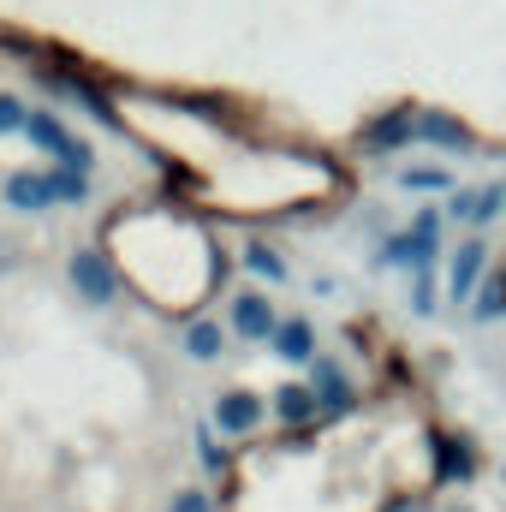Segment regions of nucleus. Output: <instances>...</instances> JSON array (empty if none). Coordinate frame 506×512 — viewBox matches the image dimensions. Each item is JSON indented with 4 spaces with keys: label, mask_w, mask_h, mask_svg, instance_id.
<instances>
[{
    "label": "nucleus",
    "mask_w": 506,
    "mask_h": 512,
    "mask_svg": "<svg viewBox=\"0 0 506 512\" xmlns=\"http://www.w3.org/2000/svg\"><path fill=\"white\" fill-rule=\"evenodd\" d=\"M477 471H483V453H477V441H471L465 429H435V435H429V477H435L441 489L471 483Z\"/></svg>",
    "instance_id": "obj_1"
},
{
    "label": "nucleus",
    "mask_w": 506,
    "mask_h": 512,
    "mask_svg": "<svg viewBox=\"0 0 506 512\" xmlns=\"http://www.w3.org/2000/svg\"><path fill=\"white\" fill-rule=\"evenodd\" d=\"M489 268H495V262H489L483 233L459 239V251L447 256V298H453V304H471V292L483 286V274H489Z\"/></svg>",
    "instance_id": "obj_2"
},
{
    "label": "nucleus",
    "mask_w": 506,
    "mask_h": 512,
    "mask_svg": "<svg viewBox=\"0 0 506 512\" xmlns=\"http://www.w3.org/2000/svg\"><path fill=\"white\" fill-rule=\"evenodd\" d=\"M66 274H72V286H78V298L84 304H114V292H120V274H114V262L102 251H72V262H66Z\"/></svg>",
    "instance_id": "obj_3"
},
{
    "label": "nucleus",
    "mask_w": 506,
    "mask_h": 512,
    "mask_svg": "<svg viewBox=\"0 0 506 512\" xmlns=\"http://www.w3.org/2000/svg\"><path fill=\"white\" fill-rule=\"evenodd\" d=\"M435 256H441V233H423V227H405V233H387L381 239V268H435Z\"/></svg>",
    "instance_id": "obj_4"
},
{
    "label": "nucleus",
    "mask_w": 506,
    "mask_h": 512,
    "mask_svg": "<svg viewBox=\"0 0 506 512\" xmlns=\"http://www.w3.org/2000/svg\"><path fill=\"white\" fill-rule=\"evenodd\" d=\"M447 215L459 221V227H471V233H483L495 215H506V197L501 185H459V191H447Z\"/></svg>",
    "instance_id": "obj_5"
},
{
    "label": "nucleus",
    "mask_w": 506,
    "mask_h": 512,
    "mask_svg": "<svg viewBox=\"0 0 506 512\" xmlns=\"http://www.w3.org/2000/svg\"><path fill=\"white\" fill-rule=\"evenodd\" d=\"M417 143L447 149V155H471L477 131L465 126V120H453V114H441V108H417Z\"/></svg>",
    "instance_id": "obj_6"
},
{
    "label": "nucleus",
    "mask_w": 506,
    "mask_h": 512,
    "mask_svg": "<svg viewBox=\"0 0 506 512\" xmlns=\"http://www.w3.org/2000/svg\"><path fill=\"white\" fill-rule=\"evenodd\" d=\"M310 387H316V399H322V411H328V417H346V411L358 405L352 376H346L340 364H328V358H316V364H310Z\"/></svg>",
    "instance_id": "obj_7"
},
{
    "label": "nucleus",
    "mask_w": 506,
    "mask_h": 512,
    "mask_svg": "<svg viewBox=\"0 0 506 512\" xmlns=\"http://www.w3.org/2000/svg\"><path fill=\"white\" fill-rule=\"evenodd\" d=\"M405 143H417V108H387L376 114L370 126H364V149H405Z\"/></svg>",
    "instance_id": "obj_8"
},
{
    "label": "nucleus",
    "mask_w": 506,
    "mask_h": 512,
    "mask_svg": "<svg viewBox=\"0 0 506 512\" xmlns=\"http://www.w3.org/2000/svg\"><path fill=\"white\" fill-rule=\"evenodd\" d=\"M274 328H280V316H274V304L262 292H239L233 298V334L239 340H274Z\"/></svg>",
    "instance_id": "obj_9"
},
{
    "label": "nucleus",
    "mask_w": 506,
    "mask_h": 512,
    "mask_svg": "<svg viewBox=\"0 0 506 512\" xmlns=\"http://www.w3.org/2000/svg\"><path fill=\"white\" fill-rule=\"evenodd\" d=\"M215 423H221V435H251L256 423H262V399L245 393V387L221 393V399H215Z\"/></svg>",
    "instance_id": "obj_10"
},
{
    "label": "nucleus",
    "mask_w": 506,
    "mask_h": 512,
    "mask_svg": "<svg viewBox=\"0 0 506 512\" xmlns=\"http://www.w3.org/2000/svg\"><path fill=\"white\" fill-rule=\"evenodd\" d=\"M274 417L286 423V429H304V423H316L322 417V399H316V387L310 382H286L274 393Z\"/></svg>",
    "instance_id": "obj_11"
},
{
    "label": "nucleus",
    "mask_w": 506,
    "mask_h": 512,
    "mask_svg": "<svg viewBox=\"0 0 506 512\" xmlns=\"http://www.w3.org/2000/svg\"><path fill=\"white\" fill-rule=\"evenodd\" d=\"M0 191H6V209H18V215H36V209L54 203V179L48 173H12Z\"/></svg>",
    "instance_id": "obj_12"
},
{
    "label": "nucleus",
    "mask_w": 506,
    "mask_h": 512,
    "mask_svg": "<svg viewBox=\"0 0 506 512\" xmlns=\"http://www.w3.org/2000/svg\"><path fill=\"white\" fill-rule=\"evenodd\" d=\"M268 346H274V358H286V364H316V328H310L304 316H292V322H280Z\"/></svg>",
    "instance_id": "obj_13"
},
{
    "label": "nucleus",
    "mask_w": 506,
    "mask_h": 512,
    "mask_svg": "<svg viewBox=\"0 0 506 512\" xmlns=\"http://www.w3.org/2000/svg\"><path fill=\"white\" fill-rule=\"evenodd\" d=\"M501 316H506V274L489 268L483 286L471 292V322H501Z\"/></svg>",
    "instance_id": "obj_14"
},
{
    "label": "nucleus",
    "mask_w": 506,
    "mask_h": 512,
    "mask_svg": "<svg viewBox=\"0 0 506 512\" xmlns=\"http://www.w3.org/2000/svg\"><path fill=\"white\" fill-rule=\"evenodd\" d=\"M24 137H30V143H42V149H54L60 161H66V155L78 149V143L66 137V126H60L54 114H30V120H24Z\"/></svg>",
    "instance_id": "obj_15"
},
{
    "label": "nucleus",
    "mask_w": 506,
    "mask_h": 512,
    "mask_svg": "<svg viewBox=\"0 0 506 512\" xmlns=\"http://www.w3.org/2000/svg\"><path fill=\"white\" fill-rule=\"evenodd\" d=\"M221 346H227L221 322H191V328H185V352H191L197 364H215V358H221Z\"/></svg>",
    "instance_id": "obj_16"
},
{
    "label": "nucleus",
    "mask_w": 506,
    "mask_h": 512,
    "mask_svg": "<svg viewBox=\"0 0 506 512\" xmlns=\"http://www.w3.org/2000/svg\"><path fill=\"white\" fill-rule=\"evenodd\" d=\"M245 268H251V274H262L268 286H280V280L292 274V268L280 262V251H274V245H262V239H251V245H245Z\"/></svg>",
    "instance_id": "obj_17"
},
{
    "label": "nucleus",
    "mask_w": 506,
    "mask_h": 512,
    "mask_svg": "<svg viewBox=\"0 0 506 512\" xmlns=\"http://www.w3.org/2000/svg\"><path fill=\"white\" fill-rule=\"evenodd\" d=\"M399 185H405V191H453V173H447V167H405Z\"/></svg>",
    "instance_id": "obj_18"
},
{
    "label": "nucleus",
    "mask_w": 506,
    "mask_h": 512,
    "mask_svg": "<svg viewBox=\"0 0 506 512\" xmlns=\"http://www.w3.org/2000/svg\"><path fill=\"white\" fill-rule=\"evenodd\" d=\"M48 179H54V203H84L90 197V173H78V167H60Z\"/></svg>",
    "instance_id": "obj_19"
},
{
    "label": "nucleus",
    "mask_w": 506,
    "mask_h": 512,
    "mask_svg": "<svg viewBox=\"0 0 506 512\" xmlns=\"http://www.w3.org/2000/svg\"><path fill=\"white\" fill-rule=\"evenodd\" d=\"M435 268H417L411 274V316H435Z\"/></svg>",
    "instance_id": "obj_20"
},
{
    "label": "nucleus",
    "mask_w": 506,
    "mask_h": 512,
    "mask_svg": "<svg viewBox=\"0 0 506 512\" xmlns=\"http://www.w3.org/2000/svg\"><path fill=\"white\" fill-rule=\"evenodd\" d=\"M167 512H215V507H209V495H203V489H179V495L167 501Z\"/></svg>",
    "instance_id": "obj_21"
},
{
    "label": "nucleus",
    "mask_w": 506,
    "mask_h": 512,
    "mask_svg": "<svg viewBox=\"0 0 506 512\" xmlns=\"http://www.w3.org/2000/svg\"><path fill=\"white\" fill-rule=\"evenodd\" d=\"M24 108H18V96H0V131H24Z\"/></svg>",
    "instance_id": "obj_22"
},
{
    "label": "nucleus",
    "mask_w": 506,
    "mask_h": 512,
    "mask_svg": "<svg viewBox=\"0 0 506 512\" xmlns=\"http://www.w3.org/2000/svg\"><path fill=\"white\" fill-rule=\"evenodd\" d=\"M203 465H209V471H227V453H221L209 435H203Z\"/></svg>",
    "instance_id": "obj_23"
},
{
    "label": "nucleus",
    "mask_w": 506,
    "mask_h": 512,
    "mask_svg": "<svg viewBox=\"0 0 506 512\" xmlns=\"http://www.w3.org/2000/svg\"><path fill=\"white\" fill-rule=\"evenodd\" d=\"M405 512H429V507H405Z\"/></svg>",
    "instance_id": "obj_24"
},
{
    "label": "nucleus",
    "mask_w": 506,
    "mask_h": 512,
    "mask_svg": "<svg viewBox=\"0 0 506 512\" xmlns=\"http://www.w3.org/2000/svg\"><path fill=\"white\" fill-rule=\"evenodd\" d=\"M501 197H506V179H501Z\"/></svg>",
    "instance_id": "obj_25"
},
{
    "label": "nucleus",
    "mask_w": 506,
    "mask_h": 512,
    "mask_svg": "<svg viewBox=\"0 0 506 512\" xmlns=\"http://www.w3.org/2000/svg\"><path fill=\"white\" fill-rule=\"evenodd\" d=\"M501 483H506V471H501Z\"/></svg>",
    "instance_id": "obj_26"
}]
</instances>
